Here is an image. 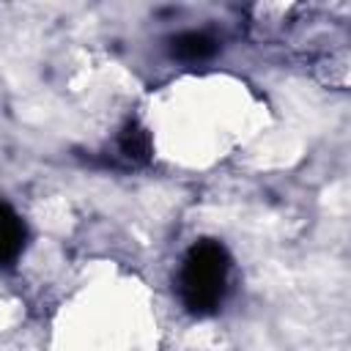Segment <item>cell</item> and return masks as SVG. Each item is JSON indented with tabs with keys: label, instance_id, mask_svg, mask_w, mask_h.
<instances>
[{
	"label": "cell",
	"instance_id": "1",
	"mask_svg": "<svg viewBox=\"0 0 351 351\" xmlns=\"http://www.w3.org/2000/svg\"><path fill=\"white\" fill-rule=\"evenodd\" d=\"M230 274V255L214 239H200L189 247L181 274H178V293L189 313L208 315L214 313L228 291Z\"/></svg>",
	"mask_w": 351,
	"mask_h": 351
},
{
	"label": "cell",
	"instance_id": "2",
	"mask_svg": "<svg viewBox=\"0 0 351 351\" xmlns=\"http://www.w3.org/2000/svg\"><path fill=\"white\" fill-rule=\"evenodd\" d=\"M219 49L217 38H211L208 33H200V30H189V33H181L170 41V52L173 58L184 60V63H203L208 58H214Z\"/></svg>",
	"mask_w": 351,
	"mask_h": 351
},
{
	"label": "cell",
	"instance_id": "3",
	"mask_svg": "<svg viewBox=\"0 0 351 351\" xmlns=\"http://www.w3.org/2000/svg\"><path fill=\"white\" fill-rule=\"evenodd\" d=\"M22 247H25V225L11 206L0 203V266L14 263Z\"/></svg>",
	"mask_w": 351,
	"mask_h": 351
},
{
	"label": "cell",
	"instance_id": "4",
	"mask_svg": "<svg viewBox=\"0 0 351 351\" xmlns=\"http://www.w3.org/2000/svg\"><path fill=\"white\" fill-rule=\"evenodd\" d=\"M118 148H121V154H123L126 159H132V162H145V159L151 156V137H148V132H145L140 123L129 121V123L123 126L121 137H118Z\"/></svg>",
	"mask_w": 351,
	"mask_h": 351
}]
</instances>
